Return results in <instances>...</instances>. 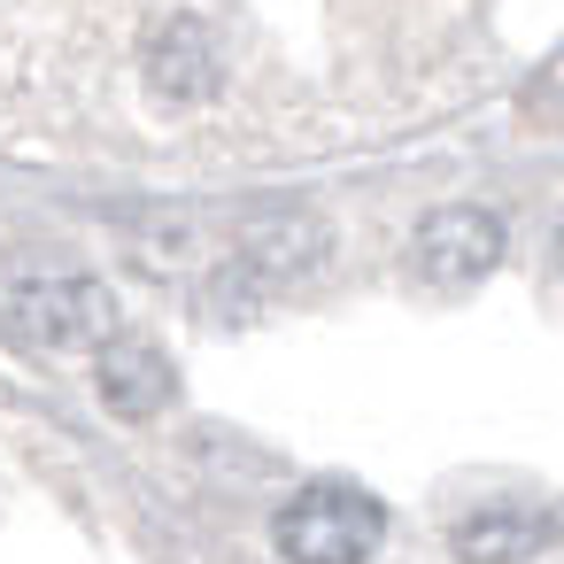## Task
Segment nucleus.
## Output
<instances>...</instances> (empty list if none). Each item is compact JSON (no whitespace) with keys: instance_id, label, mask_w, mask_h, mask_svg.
<instances>
[{"instance_id":"obj_1","label":"nucleus","mask_w":564,"mask_h":564,"mask_svg":"<svg viewBox=\"0 0 564 564\" xmlns=\"http://www.w3.org/2000/svg\"><path fill=\"white\" fill-rule=\"evenodd\" d=\"M0 325L32 348H109L117 340V302L86 271H9L0 279Z\"/></svg>"},{"instance_id":"obj_2","label":"nucleus","mask_w":564,"mask_h":564,"mask_svg":"<svg viewBox=\"0 0 564 564\" xmlns=\"http://www.w3.org/2000/svg\"><path fill=\"white\" fill-rule=\"evenodd\" d=\"M379 533H387L379 495H364L348 479H317V487L286 495L271 518V541L286 564H364L379 549Z\"/></svg>"},{"instance_id":"obj_3","label":"nucleus","mask_w":564,"mask_h":564,"mask_svg":"<svg viewBox=\"0 0 564 564\" xmlns=\"http://www.w3.org/2000/svg\"><path fill=\"white\" fill-rule=\"evenodd\" d=\"M495 263H502V217H487V209H471V202L433 209V217L417 225V240H410V271H417V286H433V294H464V286H479Z\"/></svg>"},{"instance_id":"obj_4","label":"nucleus","mask_w":564,"mask_h":564,"mask_svg":"<svg viewBox=\"0 0 564 564\" xmlns=\"http://www.w3.org/2000/svg\"><path fill=\"white\" fill-rule=\"evenodd\" d=\"M148 78H155V94H163V101H209L225 70H217L209 32H202L194 17H178V24H163V32H155V47H148Z\"/></svg>"},{"instance_id":"obj_5","label":"nucleus","mask_w":564,"mask_h":564,"mask_svg":"<svg viewBox=\"0 0 564 564\" xmlns=\"http://www.w3.org/2000/svg\"><path fill=\"white\" fill-rule=\"evenodd\" d=\"M541 541H549V518L525 510V502H487L456 525L464 564H525V556H541Z\"/></svg>"},{"instance_id":"obj_6","label":"nucleus","mask_w":564,"mask_h":564,"mask_svg":"<svg viewBox=\"0 0 564 564\" xmlns=\"http://www.w3.org/2000/svg\"><path fill=\"white\" fill-rule=\"evenodd\" d=\"M101 402L117 417H155L171 402V364L148 340H109L101 348Z\"/></svg>"},{"instance_id":"obj_7","label":"nucleus","mask_w":564,"mask_h":564,"mask_svg":"<svg viewBox=\"0 0 564 564\" xmlns=\"http://www.w3.org/2000/svg\"><path fill=\"white\" fill-rule=\"evenodd\" d=\"M556 263H564V217H556Z\"/></svg>"}]
</instances>
